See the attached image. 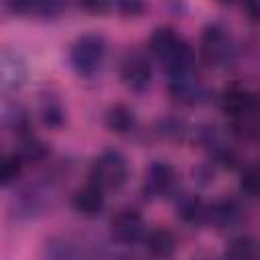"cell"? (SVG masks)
<instances>
[{"mask_svg":"<svg viewBox=\"0 0 260 260\" xmlns=\"http://www.w3.org/2000/svg\"><path fill=\"white\" fill-rule=\"evenodd\" d=\"M110 0H79V6L91 14H102L108 10Z\"/></svg>","mask_w":260,"mask_h":260,"instance_id":"44dd1931","label":"cell"},{"mask_svg":"<svg viewBox=\"0 0 260 260\" xmlns=\"http://www.w3.org/2000/svg\"><path fill=\"white\" fill-rule=\"evenodd\" d=\"M175 185V171L167 162H152L144 175V195L148 197H160L167 195Z\"/></svg>","mask_w":260,"mask_h":260,"instance_id":"8992f818","label":"cell"},{"mask_svg":"<svg viewBox=\"0 0 260 260\" xmlns=\"http://www.w3.org/2000/svg\"><path fill=\"white\" fill-rule=\"evenodd\" d=\"M254 104H256V100L248 93V91H244V89H238V87H234V89H228L225 93H223V98H221V110L228 114V116H232V118H244V116H248V114H252L254 112Z\"/></svg>","mask_w":260,"mask_h":260,"instance_id":"9c48e42d","label":"cell"},{"mask_svg":"<svg viewBox=\"0 0 260 260\" xmlns=\"http://www.w3.org/2000/svg\"><path fill=\"white\" fill-rule=\"evenodd\" d=\"M236 205L234 203H230V201H219V203H215V205H211L209 209H207V217L213 221V223H217V225H225V223H230L234 217H236Z\"/></svg>","mask_w":260,"mask_h":260,"instance_id":"2e32d148","label":"cell"},{"mask_svg":"<svg viewBox=\"0 0 260 260\" xmlns=\"http://www.w3.org/2000/svg\"><path fill=\"white\" fill-rule=\"evenodd\" d=\"M104 55H106L104 39L98 35H83L71 45L69 61L79 75L89 77L102 67Z\"/></svg>","mask_w":260,"mask_h":260,"instance_id":"7a4b0ae2","label":"cell"},{"mask_svg":"<svg viewBox=\"0 0 260 260\" xmlns=\"http://www.w3.org/2000/svg\"><path fill=\"white\" fill-rule=\"evenodd\" d=\"M41 120L49 128H59L65 120V110L55 95H45L41 100Z\"/></svg>","mask_w":260,"mask_h":260,"instance_id":"4fadbf2b","label":"cell"},{"mask_svg":"<svg viewBox=\"0 0 260 260\" xmlns=\"http://www.w3.org/2000/svg\"><path fill=\"white\" fill-rule=\"evenodd\" d=\"M134 124H136V116L128 106H122V104L112 106L106 114V126L116 134L130 132L134 128Z\"/></svg>","mask_w":260,"mask_h":260,"instance_id":"8fae6325","label":"cell"},{"mask_svg":"<svg viewBox=\"0 0 260 260\" xmlns=\"http://www.w3.org/2000/svg\"><path fill=\"white\" fill-rule=\"evenodd\" d=\"M20 171H22V156L20 154H6L2 158V167H0L2 185H10L12 181H16Z\"/></svg>","mask_w":260,"mask_h":260,"instance_id":"5bb4252c","label":"cell"},{"mask_svg":"<svg viewBox=\"0 0 260 260\" xmlns=\"http://www.w3.org/2000/svg\"><path fill=\"white\" fill-rule=\"evenodd\" d=\"M20 156L22 160H39L45 156V146L35 138H26L20 146Z\"/></svg>","mask_w":260,"mask_h":260,"instance_id":"d6986e66","label":"cell"},{"mask_svg":"<svg viewBox=\"0 0 260 260\" xmlns=\"http://www.w3.org/2000/svg\"><path fill=\"white\" fill-rule=\"evenodd\" d=\"M6 6L14 14H39L53 16L63 8V0H6Z\"/></svg>","mask_w":260,"mask_h":260,"instance_id":"30bf717a","label":"cell"},{"mask_svg":"<svg viewBox=\"0 0 260 260\" xmlns=\"http://www.w3.org/2000/svg\"><path fill=\"white\" fill-rule=\"evenodd\" d=\"M240 187L244 193L252 195V197H260V167H250L244 171Z\"/></svg>","mask_w":260,"mask_h":260,"instance_id":"ac0fdd59","label":"cell"},{"mask_svg":"<svg viewBox=\"0 0 260 260\" xmlns=\"http://www.w3.org/2000/svg\"><path fill=\"white\" fill-rule=\"evenodd\" d=\"M150 51L158 61L167 63L171 75L187 71L193 65V55L189 45L181 37H177L173 28H156L150 37Z\"/></svg>","mask_w":260,"mask_h":260,"instance_id":"6da1fadb","label":"cell"},{"mask_svg":"<svg viewBox=\"0 0 260 260\" xmlns=\"http://www.w3.org/2000/svg\"><path fill=\"white\" fill-rule=\"evenodd\" d=\"M201 53L203 59L211 65H219L230 55V41L219 26H207L201 37Z\"/></svg>","mask_w":260,"mask_h":260,"instance_id":"52a82bcc","label":"cell"},{"mask_svg":"<svg viewBox=\"0 0 260 260\" xmlns=\"http://www.w3.org/2000/svg\"><path fill=\"white\" fill-rule=\"evenodd\" d=\"M177 209H179V215L183 217V219H187V221H199L203 215H207V209L201 205V201L199 199H195V197H185V199H181V203L177 205Z\"/></svg>","mask_w":260,"mask_h":260,"instance_id":"9a60e30c","label":"cell"},{"mask_svg":"<svg viewBox=\"0 0 260 260\" xmlns=\"http://www.w3.org/2000/svg\"><path fill=\"white\" fill-rule=\"evenodd\" d=\"M114 4L118 8V12L124 16H138L146 6L144 0H114Z\"/></svg>","mask_w":260,"mask_h":260,"instance_id":"ffe728a7","label":"cell"},{"mask_svg":"<svg viewBox=\"0 0 260 260\" xmlns=\"http://www.w3.org/2000/svg\"><path fill=\"white\" fill-rule=\"evenodd\" d=\"M89 179L102 189H118L128 179V162L120 152L108 150L93 160Z\"/></svg>","mask_w":260,"mask_h":260,"instance_id":"3957f363","label":"cell"},{"mask_svg":"<svg viewBox=\"0 0 260 260\" xmlns=\"http://www.w3.org/2000/svg\"><path fill=\"white\" fill-rule=\"evenodd\" d=\"M120 77L122 81L134 89V91H142L148 87L150 83V77H152V69H150V63L144 55L140 53H130L124 61H122V67H120Z\"/></svg>","mask_w":260,"mask_h":260,"instance_id":"277c9868","label":"cell"},{"mask_svg":"<svg viewBox=\"0 0 260 260\" xmlns=\"http://www.w3.org/2000/svg\"><path fill=\"white\" fill-rule=\"evenodd\" d=\"M225 254L232 256V258H256L258 256V248L248 238H236V240L230 242Z\"/></svg>","mask_w":260,"mask_h":260,"instance_id":"e0dca14e","label":"cell"},{"mask_svg":"<svg viewBox=\"0 0 260 260\" xmlns=\"http://www.w3.org/2000/svg\"><path fill=\"white\" fill-rule=\"evenodd\" d=\"M71 205L77 213L85 215V217H93L104 209V195H102V187H98L95 183L85 185L81 189L75 191Z\"/></svg>","mask_w":260,"mask_h":260,"instance_id":"ba28073f","label":"cell"},{"mask_svg":"<svg viewBox=\"0 0 260 260\" xmlns=\"http://www.w3.org/2000/svg\"><path fill=\"white\" fill-rule=\"evenodd\" d=\"M146 246H148V250H150L154 256H171V254L175 252L177 242H175V236H173L169 230L160 228V230H154V232L148 234Z\"/></svg>","mask_w":260,"mask_h":260,"instance_id":"7c38bea8","label":"cell"},{"mask_svg":"<svg viewBox=\"0 0 260 260\" xmlns=\"http://www.w3.org/2000/svg\"><path fill=\"white\" fill-rule=\"evenodd\" d=\"M144 232L142 217L132 209L118 211L110 221V234L120 244H134Z\"/></svg>","mask_w":260,"mask_h":260,"instance_id":"5b68a950","label":"cell"},{"mask_svg":"<svg viewBox=\"0 0 260 260\" xmlns=\"http://www.w3.org/2000/svg\"><path fill=\"white\" fill-rule=\"evenodd\" d=\"M221 2H232V0H221Z\"/></svg>","mask_w":260,"mask_h":260,"instance_id":"7402d4cb","label":"cell"}]
</instances>
